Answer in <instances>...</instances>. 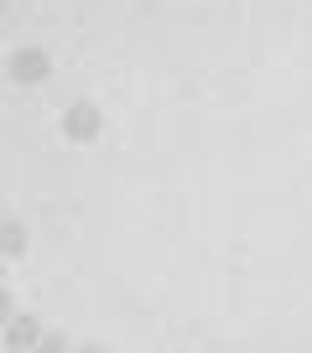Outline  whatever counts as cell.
Returning <instances> with one entry per match:
<instances>
[{"mask_svg":"<svg viewBox=\"0 0 312 353\" xmlns=\"http://www.w3.org/2000/svg\"><path fill=\"white\" fill-rule=\"evenodd\" d=\"M32 353H73V338H68V332H42V338H37V348Z\"/></svg>","mask_w":312,"mask_h":353,"instance_id":"5b68a950","label":"cell"},{"mask_svg":"<svg viewBox=\"0 0 312 353\" xmlns=\"http://www.w3.org/2000/svg\"><path fill=\"white\" fill-rule=\"evenodd\" d=\"M0 11H6V0H0Z\"/></svg>","mask_w":312,"mask_h":353,"instance_id":"9c48e42d","label":"cell"},{"mask_svg":"<svg viewBox=\"0 0 312 353\" xmlns=\"http://www.w3.org/2000/svg\"><path fill=\"white\" fill-rule=\"evenodd\" d=\"M6 265H11V260H6V254H0V281H6Z\"/></svg>","mask_w":312,"mask_h":353,"instance_id":"ba28073f","label":"cell"},{"mask_svg":"<svg viewBox=\"0 0 312 353\" xmlns=\"http://www.w3.org/2000/svg\"><path fill=\"white\" fill-rule=\"evenodd\" d=\"M99 130H104V114L94 110L89 99H78V104H68V110H63V135H68L73 145L99 141Z\"/></svg>","mask_w":312,"mask_h":353,"instance_id":"6da1fadb","label":"cell"},{"mask_svg":"<svg viewBox=\"0 0 312 353\" xmlns=\"http://www.w3.org/2000/svg\"><path fill=\"white\" fill-rule=\"evenodd\" d=\"M26 250H32L26 223H21V219H0V254H6V260H21Z\"/></svg>","mask_w":312,"mask_h":353,"instance_id":"277c9868","label":"cell"},{"mask_svg":"<svg viewBox=\"0 0 312 353\" xmlns=\"http://www.w3.org/2000/svg\"><path fill=\"white\" fill-rule=\"evenodd\" d=\"M6 73H11V83H42L47 73H52V63H47V52L42 47H21V52H11V68H6Z\"/></svg>","mask_w":312,"mask_h":353,"instance_id":"3957f363","label":"cell"},{"mask_svg":"<svg viewBox=\"0 0 312 353\" xmlns=\"http://www.w3.org/2000/svg\"><path fill=\"white\" fill-rule=\"evenodd\" d=\"M73 353H104L99 343H73Z\"/></svg>","mask_w":312,"mask_h":353,"instance_id":"52a82bcc","label":"cell"},{"mask_svg":"<svg viewBox=\"0 0 312 353\" xmlns=\"http://www.w3.org/2000/svg\"><path fill=\"white\" fill-rule=\"evenodd\" d=\"M42 332H47V327L32 317V312H16V317L6 322V327H0V343H6V353H32Z\"/></svg>","mask_w":312,"mask_h":353,"instance_id":"7a4b0ae2","label":"cell"},{"mask_svg":"<svg viewBox=\"0 0 312 353\" xmlns=\"http://www.w3.org/2000/svg\"><path fill=\"white\" fill-rule=\"evenodd\" d=\"M0 353H6V343H0Z\"/></svg>","mask_w":312,"mask_h":353,"instance_id":"30bf717a","label":"cell"},{"mask_svg":"<svg viewBox=\"0 0 312 353\" xmlns=\"http://www.w3.org/2000/svg\"><path fill=\"white\" fill-rule=\"evenodd\" d=\"M11 317H16V296L6 291V281H0V327H6Z\"/></svg>","mask_w":312,"mask_h":353,"instance_id":"8992f818","label":"cell"}]
</instances>
